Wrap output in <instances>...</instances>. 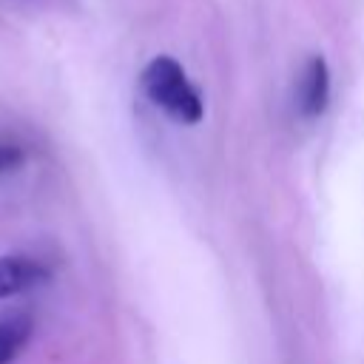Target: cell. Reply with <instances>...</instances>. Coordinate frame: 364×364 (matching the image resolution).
I'll return each instance as SVG.
<instances>
[{
  "mask_svg": "<svg viewBox=\"0 0 364 364\" xmlns=\"http://www.w3.org/2000/svg\"><path fill=\"white\" fill-rule=\"evenodd\" d=\"M139 88L173 122L196 125L205 117V100L199 88L188 80L182 63L171 54H156L154 60H148L139 74Z\"/></svg>",
  "mask_w": 364,
  "mask_h": 364,
  "instance_id": "6da1fadb",
  "label": "cell"
},
{
  "mask_svg": "<svg viewBox=\"0 0 364 364\" xmlns=\"http://www.w3.org/2000/svg\"><path fill=\"white\" fill-rule=\"evenodd\" d=\"M330 102V68L321 54L307 57L299 80V111L304 117H321Z\"/></svg>",
  "mask_w": 364,
  "mask_h": 364,
  "instance_id": "7a4b0ae2",
  "label": "cell"
},
{
  "mask_svg": "<svg viewBox=\"0 0 364 364\" xmlns=\"http://www.w3.org/2000/svg\"><path fill=\"white\" fill-rule=\"evenodd\" d=\"M48 279V270L28 256H0V299L26 293Z\"/></svg>",
  "mask_w": 364,
  "mask_h": 364,
  "instance_id": "3957f363",
  "label": "cell"
},
{
  "mask_svg": "<svg viewBox=\"0 0 364 364\" xmlns=\"http://www.w3.org/2000/svg\"><path fill=\"white\" fill-rule=\"evenodd\" d=\"M34 321L28 313H11L0 318V364H11L28 344Z\"/></svg>",
  "mask_w": 364,
  "mask_h": 364,
  "instance_id": "277c9868",
  "label": "cell"
},
{
  "mask_svg": "<svg viewBox=\"0 0 364 364\" xmlns=\"http://www.w3.org/2000/svg\"><path fill=\"white\" fill-rule=\"evenodd\" d=\"M26 162V151L14 142H0V173L6 171H14Z\"/></svg>",
  "mask_w": 364,
  "mask_h": 364,
  "instance_id": "5b68a950",
  "label": "cell"
}]
</instances>
